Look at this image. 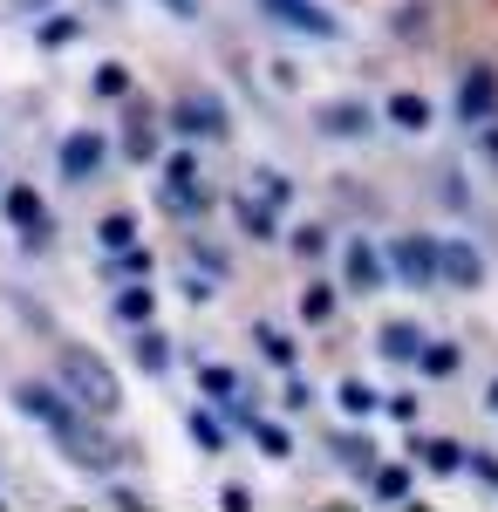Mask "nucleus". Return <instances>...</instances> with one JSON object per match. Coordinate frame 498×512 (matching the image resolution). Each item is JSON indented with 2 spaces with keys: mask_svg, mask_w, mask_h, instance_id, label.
Instances as JSON below:
<instances>
[{
  "mask_svg": "<svg viewBox=\"0 0 498 512\" xmlns=\"http://www.w3.org/2000/svg\"><path fill=\"white\" fill-rule=\"evenodd\" d=\"M55 383L76 396L89 417H116V410H123V376H116L96 349H82V342H62V349H55Z\"/></svg>",
  "mask_w": 498,
  "mask_h": 512,
  "instance_id": "f257e3e1",
  "label": "nucleus"
},
{
  "mask_svg": "<svg viewBox=\"0 0 498 512\" xmlns=\"http://www.w3.org/2000/svg\"><path fill=\"white\" fill-rule=\"evenodd\" d=\"M14 410H21L28 424H41L48 437L76 431L82 417H89V410H82V403L62 390V383H35V376H21V383H14Z\"/></svg>",
  "mask_w": 498,
  "mask_h": 512,
  "instance_id": "f03ea898",
  "label": "nucleus"
},
{
  "mask_svg": "<svg viewBox=\"0 0 498 512\" xmlns=\"http://www.w3.org/2000/svg\"><path fill=\"white\" fill-rule=\"evenodd\" d=\"M55 444H62V458H69L76 472H89V478H116L123 465H130V444L103 437V424H96V417H82L76 431H62Z\"/></svg>",
  "mask_w": 498,
  "mask_h": 512,
  "instance_id": "7ed1b4c3",
  "label": "nucleus"
},
{
  "mask_svg": "<svg viewBox=\"0 0 498 512\" xmlns=\"http://www.w3.org/2000/svg\"><path fill=\"white\" fill-rule=\"evenodd\" d=\"M389 267H396V287H410V294L444 287V239L396 233V239H389Z\"/></svg>",
  "mask_w": 498,
  "mask_h": 512,
  "instance_id": "20e7f679",
  "label": "nucleus"
},
{
  "mask_svg": "<svg viewBox=\"0 0 498 512\" xmlns=\"http://www.w3.org/2000/svg\"><path fill=\"white\" fill-rule=\"evenodd\" d=\"M110 158H116V144L103 137V130H69V137L55 144V171H62V185H96Z\"/></svg>",
  "mask_w": 498,
  "mask_h": 512,
  "instance_id": "39448f33",
  "label": "nucleus"
},
{
  "mask_svg": "<svg viewBox=\"0 0 498 512\" xmlns=\"http://www.w3.org/2000/svg\"><path fill=\"white\" fill-rule=\"evenodd\" d=\"M171 130H178V137H192V144H205V137H212V144H226L232 137V117H226V103H219V96H205V89H185V96H178V103H171Z\"/></svg>",
  "mask_w": 498,
  "mask_h": 512,
  "instance_id": "423d86ee",
  "label": "nucleus"
},
{
  "mask_svg": "<svg viewBox=\"0 0 498 512\" xmlns=\"http://www.w3.org/2000/svg\"><path fill=\"white\" fill-rule=\"evenodd\" d=\"M458 123L464 130L498 123V62H464L458 69Z\"/></svg>",
  "mask_w": 498,
  "mask_h": 512,
  "instance_id": "0eeeda50",
  "label": "nucleus"
},
{
  "mask_svg": "<svg viewBox=\"0 0 498 512\" xmlns=\"http://www.w3.org/2000/svg\"><path fill=\"white\" fill-rule=\"evenodd\" d=\"M260 14L280 21V28H294V35H307V41H342V14L328 0H260Z\"/></svg>",
  "mask_w": 498,
  "mask_h": 512,
  "instance_id": "6e6552de",
  "label": "nucleus"
},
{
  "mask_svg": "<svg viewBox=\"0 0 498 512\" xmlns=\"http://www.w3.org/2000/svg\"><path fill=\"white\" fill-rule=\"evenodd\" d=\"M396 267H389V253H376V239H348L342 246V294H383Z\"/></svg>",
  "mask_w": 498,
  "mask_h": 512,
  "instance_id": "1a4fd4ad",
  "label": "nucleus"
},
{
  "mask_svg": "<svg viewBox=\"0 0 498 512\" xmlns=\"http://www.w3.org/2000/svg\"><path fill=\"white\" fill-rule=\"evenodd\" d=\"M0 212H7V226L28 239L35 253L48 246V239H55V219H48V205H41L35 185H7V192H0Z\"/></svg>",
  "mask_w": 498,
  "mask_h": 512,
  "instance_id": "9d476101",
  "label": "nucleus"
},
{
  "mask_svg": "<svg viewBox=\"0 0 498 512\" xmlns=\"http://www.w3.org/2000/svg\"><path fill=\"white\" fill-rule=\"evenodd\" d=\"M383 123L376 103H314V130L321 137H335V144H355V137H369Z\"/></svg>",
  "mask_w": 498,
  "mask_h": 512,
  "instance_id": "9b49d317",
  "label": "nucleus"
},
{
  "mask_svg": "<svg viewBox=\"0 0 498 512\" xmlns=\"http://www.w3.org/2000/svg\"><path fill=\"white\" fill-rule=\"evenodd\" d=\"M464 458H471V451H464L458 437H444V431H417V437H410V465L430 472V478H458Z\"/></svg>",
  "mask_w": 498,
  "mask_h": 512,
  "instance_id": "f8f14e48",
  "label": "nucleus"
},
{
  "mask_svg": "<svg viewBox=\"0 0 498 512\" xmlns=\"http://www.w3.org/2000/svg\"><path fill=\"white\" fill-rule=\"evenodd\" d=\"M444 287L451 294H478L485 287V253L471 239H444Z\"/></svg>",
  "mask_w": 498,
  "mask_h": 512,
  "instance_id": "ddd939ff",
  "label": "nucleus"
},
{
  "mask_svg": "<svg viewBox=\"0 0 498 512\" xmlns=\"http://www.w3.org/2000/svg\"><path fill=\"white\" fill-rule=\"evenodd\" d=\"M383 123H396L403 137H423V130L437 123V110H430V96H423V89H389V103H383Z\"/></svg>",
  "mask_w": 498,
  "mask_h": 512,
  "instance_id": "4468645a",
  "label": "nucleus"
},
{
  "mask_svg": "<svg viewBox=\"0 0 498 512\" xmlns=\"http://www.w3.org/2000/svg\"><path fill=\"white\" fill-rule=\"evenodd\" d=\"M110 315L123 321V328H151V321H157V287H151V280H123L116 301H110Z\"/></svg>",
  "mask_w": 498,
  "mask_h": 512,
  "instance_id": "2eb2a0df",
  "label": "nucleus"
},
{
  "mask_svg": "<svg viewBox=\"0 0 498 512\" xmlns=\"http://www.w3.org/2000/svg\"><path fill=\"white\" fill-rule=\"evenodd\" d=\"M130 362H137V369H144V376H164V369H171V335H164V328H130Z\"/></svg>",
  "mask_w": 498,
  "mask_h": 512,
  "instance_id": "dca6fc26",
  "label": "nucleus"
},
{
  "mask_svg": "<svg viewBox=\"0 0 498 512\" xmlns=\"http://www.w3.org/2000/svg\"><path fill=\"white\" fill-rule=\"evenodd\" d=\"M423 342H430V335H423L417 321H383V328H376V355H383V362H417Z\"/></svg>",
  "mask_w": 498,
  "mask_h": 512,
  "instance_id": "f3484780",
  "label": "nucleus"
},
{
  "mask_svg": "<svg viewBox=\"0 0 498 512\" xmlns=\"http://www.w3.org/2000/svg\"><path fill=\"white\" fill-rule=\"evenodd\" d=\"M123 158H130V164H151V158H157L151 103H130V117H123Z\"/></svg>",
  "mask_w": 498,
  "mask_h": 512,
  "instance_id": "a211bd4d",
  "label": "nucleus"
},
{
  "mask_svg": "<svg viewBox=\"0 0 498 512\" xmlns=\"http://www.w3.org/2000/svg\"><path fill=\"white\" fill-rule=\"evenodd\" d=\"M335 403H342L348 424H376V417H383V390H376V383H362V376H348L342 390H335Z\"/></svg>",
  "mask_w": 498,
  "mask_h": 512,
  "instance_id": "6ab92c4d",
  "label": "nucleus"
},
{
  "mask_svg": "<svg viewBox=\"0 0 498 512\" xmlns=\"http://www.w3.org/2000/svg\"><path fill=\"white\" fill-rule=\"evenodd\" d=\"M335 308H342V287H335V280H307L301 287V321L307 328H328Z\"/></svg>",
  "mask_w": 498,
  "mask_h": 512,
  "instance_id": "aec40b11",
  "label": "nucleus"
},
{
  "mask_svg": "<svg viewBox=\"0 0 498 512\" xmlns=\"http://www.w3.org/2000/svg\"><path fill=\"white\" fill-rule=\"evenodd\" d=\"M232 219H239V233L260 239V246H273V239H280V212H273V205H260V198H239V205H232Z\"/></svg>",
  "mask_w": 498,
  "mask_h": 512,
  "instance_id": "412c9836",
  "label": "nucleus"
},
{
  "mask_svg": "<svg viewBox=\"0 0 498 512\" xmlns=\"http://www.w3.org/2000/svg\"><path fill=\"white\" fill-rule=\"evenodd\" d=\"M417 369L430 376V383H451V376L464 369V349H458V342H423V349H417Z\"/></svg>",
  "mask_w": 498,
  "mask_h": 512,
  "instance_id": "4be33fe9",
  "label": "nucleus"
},
{
  "mask_svg": "<svg viewBox=\"0 0 498 512\" xmlns=\"http://www.w3.org/2000/svg\"><path fill=\"white\" fill-rule=\"evenodd\" d=\"M253 349L267 355L273 369H287V376H294V362H301V349H294V335H287V328H267V321L253 328Z\"/></svg>",
  "mask_w": 498,
  "mask_h": 512,
  "instance_id": "5701e85b",
  "label": "nucleus"
},
{
  "mask_svg": "<svg viewBox=\"0 0 498 512\" xmlns=\"http://www.w3.org/2000/svg\"><path fill=\"white\" fill-rule=\"evenodd\" d=\"M369 492L389 499V506H417V492H410V465H376V472H369Z\"/></svg>",
  "mask_w": 498,
  "mask_h": 512,
  "instance_id": "b1692460",
  "label": "nucleus"
},
{
  "mask_svg": "<svg viewBox=\"0 0 498 512\" xmlns=\"http://www.w3.org/2000/svg\"><path fill=\"white\" fill-rule=\"evenodd\" d=\"M137 246V212H103L96 219V253H123Z\"/></svg>",
  "mask_w": 498,
  "mask_h": 512,
  "instance_id": "393cba45",
  "label": "nucleus"
},
{
  "mask_svg": "<svg viewBox=\"0 0 498 512\" xmlns=\"http://www.w3.org/2000/svg\"><path fill=\"white\" fill-rule=\"evenodd\" d=\"M185 431H192V444L205 451V458H219V451L232 444V437H226V424H219L212 410H192V417H185Z\"/></svg>",
  "mask_w": 498,
  "mask_h": 512,
  "instance_id": "a878e982",
  "label": "nucleus"
},
{
  "mask_svg": "<svg viewBox=\"0 0 498 512\" xmlns=\"http://www.w3.org/2000/svg\"><path fill=\"white\" fill-rule=\"evenodd\" d=\"M253 444H260V458H267V465H287V458H294L287 424H267V417H253Z\"/></svg>",
  "mask_w": 498,
  "mask_h": 512,
  "instance_id": "bb28decb",
  "label": "nucleus"
},
{
  "mask_svg": "<svg viewBox=\"0 0 498 512\" xmlns=\"http://www.w3.org/2000/svg\"><path fill=\"white\" fill-rule=\"evenodd\" d=\"M198 390L212 396V403H232V396H246V390H239V376H232L226 362H198Z\"/></svg>",
  "mask_w": 498,
  "mask_h": 512,
  "instance_id": "cd10ccee",
  "label": "nucleus"
},
{
  "mask_svg": "<svg viewBox=\"0 0 498 512\" xmlns=\"http://www.w3.org/2000/svg\"><path fill=\"white\" fill-rule=\"evenodd\" d=\"M89 96H103V103H123V96H130V69H123V62H103V69L89 76Z\"/></svg>",
  "mask_w": 498,
  "mask_h": 512,
  "instance_id": "c85d7f7f",
  "label": "nucleus"
},
{
  "mask_svg": "<svg viewBox=\"0 0 498 512\" xmlns=\"http://www.w3.org/2000/svg\"><path fill=\"white\" fill-rule=\"evenodd\" d=\"M253 178H260V198H267L273 212H287V205H294V178H287V171H253Z\"/></svg>",
  "mask_w": 498,
  "mask_h": 512,
  "instance_id": "c756f323",
  "label": "nucleus"
},
{
  "mask_svg": "<svg viewBox=\"0 0 498 512\" xmlns=\"http://www.w3.org/2000/svg\"><path fill=\"white\" fill-rule=\"evenodd\" d=\"M287 246H294L301 260H328V246H335V239H328V226H294V239H287Z\"/></svg>",
  "mask_w": 498,
  "mask_h": 512,
  "instance_id": "7c9ffc66",
  "label": "nucleus"
},
{
  "mask_svg": "<svg viewBox=\"0 0 498 512\" xmlns=\"http://www.w3.org/2000/svg\"><path fill=\"white\" fill-rule=\"evenodd\" d=\"M103 506H116V512H144L151 499H144L137 485H116V478H103Z\"/></svg>",
  "mask_w": 498,
  "mask_h": 512,
  "instance_id": "2f4dec72",
  "label": "nucleus"
},
{
  "mask_svg": "<svg viewBox=\"0 0 498 512\" xmlns=\"http://www.w3.org/2000/svg\"><path fill=\"white\" fill-rule=\"evenodd\" d=\"M76 35H82V21H69V14H62V21H41V28H35L41 48H69Z\"/></svg>",
  "mask_w": 498,
  "mask_h": 512,
  "instance_id": "473e14b6",
  "label": "nucleus"
},
{
  "mask_svg": "<svg viewBox=\"0 0 498 512\" xmlns=\"http://www.w3.org/2000/svg\"><path fill=\"white\" fill-rule=\"evenodd\" d=\"M383 417H396V424H417V396H410V390H389V396H383Z\"/></svg>",
  "mask_w": 498,
  "mask_h": 512,
  "instance_id": "72a5a7b5",
  "label": "nucleus"
},
{
  "mask_svg": "<svg viewBox=\"0 0 498 512\" xmlns=\"http://www.w3.org/2000/svg\"><path fill=\"white\" fill-rule=\"evenodd\" d=\"M464 472L478 478V485H492V492H498V458H485V451H471V458H464Z\"/></svg>",
  "mask_w": 498,
  "mask_h": 512,
  "instance_id": "f704fd0d",
  "label": "nucleus"
},
{
  "mask_svg": "<svg viewBox=\"0 0 498 512\" xmlns=\"http://www.w3.org/2000/svg\"><path fill=\"white\" fill-rule=\"evenodd\" d=\"M471 137H478V158H485V164L498 171V123H485V130H471Z\"/></svg>",
  "mask_w": 498,
  "mask_h": 512,
  "instance_id": "c9c22d12",
  "label": "nucleus"
},
{
  "mask_svg": "<svg viewBox=\"0 0 498 512\" xmlns=\"http://www.w3.org/2000/svg\"><path fill=\"white\" fill-rule=\"evenodd\" d=\"M219 506H226V512H246V506H253V492H246V485H226V492H219Z\"/></svg>",
  "mask_w": 498,
  "mask_h": 512,
  "instance_id": "e433bc0d",
  "label": "nucleus"
},
{
  "mask_svg": "<svg viewBox=\"0 0 498 512\" xmlns=\"http://www.w3.org/2000/svg\"><path fill=\"white\" fill-rule=\"evenodd\" d=\"M164 7H171L178 21H198V0H164Z\"/></svg>",
  "mask_w": 498,
  "mask_h": 512,
  "instance_id": "4c0bfd02",
  "label": "nucleus"
},
{
  "mask_svg": "<svg viewBox=\"0 0 498 512\" xmlns=\"http://www.w3.org/2000/svg\"><path fill=\"white\" fill-rule=\"evenodd\" d=\"M485 410H498V376H492V383H485Z\"/></svg>",
  "mask_w": 498,
  "mask_h": 512,
  "instance_id": "58836bf2",
  "label": "nucleus"
},
{
  "mask_svg": "<svg viewBox=\"0 0 498 512\" xmlns=\"http://www.w3.org/2000/svg\"><path fill=\"white\" fill-rule=\"evenodd\" d=\"M28 7H55V0H28Z\"/></svg>",
  "mask_w": 498,
  "mask_h": 512,
  "instance_id": "ea45409f",
  "label": "nucleus"
}]
</instances>
